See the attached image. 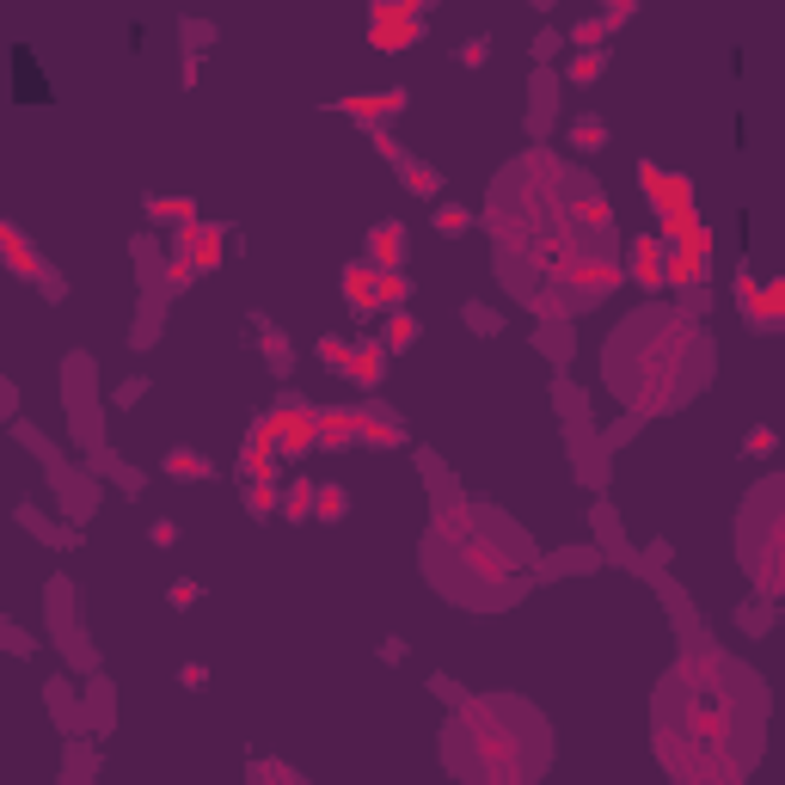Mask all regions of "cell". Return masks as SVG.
<instances>
[{
	"instance_id": "obj_1",
	"label": "cell",
	"mask_w": 785,
	"mask_h": 785,
	"mask_svg": "<svg viewBox=\"0 0 785 785\" xmlns=\"http://www.w3.org/2000/svg\"><path fill=\"white\" fill-rule=\"evenodd\" d=\"M485 233L497 282L540 320H577L626 277L608 191L553 148H522L492 178Z\"/></svg>"
},
{
	"instance_id": "obj_2",
	"label": "cell",
	"mask_w": 785,
	"mask_h": 785,
	"mask_svg": "<svg viewBox=\"0 0 785 785\" xmlns=\"http://www.w3.org/2000/svg\"><path fill=\"white\" fill-rule=\"evenodd\" d=\"M767 681L718 645H693L650 693V749L669 785H742L767 749Z\"/></svg>"
},
{
	"instance_id": "obj_3",
	"label": "cell",
	"mask_w": 785,
	"mask_h": 785,
	"mask_svg": "<svg viewBox=\"0 0 785 785\" xmlns=\"http://www.w3.org/2000/svg\"><path fill=\"white\" fill-rule=\"evenodd\" d=\"M540 565L546 558L528 540V528L509 509L473 504V497H461L454 509L430 516V528L417 540L424 584L448 608H461V614H509L540 584Z\"/></svg>"
},
{
	"instance_id": "obj_4",
	"label": "cell",
	"mask_w": 785,
	"mask_h": 785,
	"mask_svg": "<svg viewBox=\"0 0 785 785\" xmlns=\"http://www.w3.org/2000/svg\"><path fill=\"white\" fill-rule=\"evenodd\" d=\"M718 350L700 313L676 301H645L608 332L601 344V381L632 417H676L712 386Z\"/></svg>"
},
{
	"instance_id": "obj_5",
	"label": "cell",
	"mask_w": 785,
	"mask_h": 785,
	"mask_svg": "<svg viewBox=\"0 0 785 785\" xmlns=\"http://www.w3.org/2000/svg\"><path fill=\"white\" fill-rule=\"evenodd\" d=\"M436 754L461 785H540L553 767V724L522 693H466Z\"/></svg>"
},
{
	"instance_id": "obj_6",
	"label": "cell",
	"mask_w": 785,
	"mask_h": 785,
	"mask_svg": "<svg viewBox=\"0 0 785 785\" xmlns=\"http://www.w3.org/2000/svg\"><path fill=\"white\" fill-rule=\"evenodd\" d=\"M737 565L761 601H785V473H767L749 497L737 504Z\"/></svg>"
},
{
	"instance_id": "obj_7",
	"label": "cell",
	"mask_w": 785,
	"mask_h": 785,
	"mask_svg": "<svg viewBox=\"0 0 785 785\" xmlns=\"http://www.w3.org/2000/svg\"><path fill=\"white\" fill-rule=\"evenodd\" d=\"M369 25H374V44L381 49H405L424 32V13H417V7H374Z\"/></svg>"
},
{
	"instance_id": "obj_8",
	"label": "cell",
	"mask_w": 785,
	"mask_h": 785,
	"mask_svg": "<svg viewBox=\"0 0 785 785\" xmlns=\"http://www.w3.org/2000/svg\"><path fill=\"white\" fill-rule=\"evenodd\" d=\"M86 374H93V362L74 356V362H68V417H74L80 442H99V412H93V400H86Z\"/></svg>"
},
{
	"instance_id": "obj_9",
	"label": "cell",
	"mask_w": 785,
	"mask_h": 785,
	"mask_svg": "<svg viewBox=\"0 0 785 785\" xmlns=\"http://www.w3.org/2000/svg\"><path fill=\"white\" fill-rule=\"evenodd\" d=\"M528 99H534V105H528V136H546V129H553V99H558V80L546 74V68H534V86H528Z\"/></svg>"
},
{
	"instance_id": "obj_10",
	"label": "cell",
	"mask_w": 785,
	"mask_h": 785,
	"mask_svg": "<svg viewBox=\"0 0 785 785\" xmlns=\"http://www.w3.org/2000/svg\"><path fill=\"white\" fill-rule=\"evenodd\" d=\"M369 264L381 270V277H393V270L405 264V228H400V221H393V228H374V233H369Z\"/></svg>"
},
{
	"instance_id": "obj_11",
	"label": "cell",
	"mask_w": 785,
	"mask_h": 785,
	"mask_svg": "<svg viewBox=\"0 0 785 785\" xmlns=\"http://www.w3.org/2000/svg\"><path fill=\"white\" fill-rule=\"evenodd\" d=\"M742 313H749L754 325H785V277H773L767 289L742 295Z\"/></svg>"
},
{
	"instance_id": "obj_12",
	"label": "cell",
	"mask_w": 785,
	"mask_h": 785,
	"mask_svg": "<svg viewBox=\"0 0 785 785\" xmlns=\"http://www.w3.org/2000/svg\"><path fill=\"white\" fill-rule=\"evenodd\" d=\"M405 93H362V99H344V111L350 117H362V124H386V117H400Z\"/></svg>"
},
{
	"instance_id": "obj_13",
	"label": "cell",
	"mask_w": 785,
	"mask_h": 785,
	"mask_svg": "<svg viewBox=\"0 0 785 785\" xmlns=\"http://www.w3.org/2000/svg\"><path fill=\"white\" fill-rule=\"evenodd\" d=\"M540 325H546V332H540L534 344H546V356L565 369V362H570V332H565V325H570V320H540Z\"/></svg>"
},
{
	"instance_id": "obj_14",
	"label": "cell",
	"mask_w": 785,
	"mask_h": 785,
	"mask_svg": "<svg viewBox=\"0 0 785 785\" xmlns=\"http://www.w3.org/2000/svg\"><path fill=\"white\" fill-rule=\"evenodd\" d=\"M246 785H308L295 767H282V761H258V767L246 773Z\"/></svg>"
},
{
	"instance_id": "obj_15",
	"label": "cell",
	"mask_w": 785,
	"mask_h": 785,
	"mask_svg": "<svg viewBox=\"0 0 785 785\" xmlns=\"http://www.w3.org/2000/svg\"><path fill=\"white\" fill-rule=\"evenodd\" d=\"M7 258H13L19 277H37V252L25 246V233H19V228H7Z\"/></svg>"
},
{
	"instance_id": "obj_16",
	"label": "cell",
	"mask_w": 785,
	"mask_h": 785,
	"mask_svg": "<svg viewBox=\"0 0 785 785\" xmlns=\"http://www.w3.org/2000/svg\"><path fill=\"white\" fill-rule=\"evenodd\" d=\"M412 338H417V320H412V313H400V320H386L381 350H412Z\"/></svg>"
},
{
	"instance_id": "obj_17",
	"label": "cell",
	"mask_w": 785,
	"mask_h": 785,
	"mask_svg": "<svg viewBox=\"0 0 785 785\" xmlns=\"http://www.w3.org/2000/svg\"><path fill=\"white\" fill-rule=\"evenodd\" d=\"M601 141H608V124H601V117H577V124H570V148H601Z\"/></svg>"
},
{
	"instance_id": "obj_18",
	"label": "cell",
	"mask_w": 785,
	"mask_h": 785,
	"mask_svg": "<svg viewBox=\"0 0 785 785\" xmlns=\"http://www.w3.org/2000/svg\"><path fill=\"white\" fill-rule=\"evenodd\" d=\"M166 473H178V478H209L216 466L203 461V454H185V448H178V454H166Z\"/></svg>"
},
{
	"instance_id": "obj_19",
	"label": "cell",
	"mask_w": 785,
	"mask_h": 785,
	"mask_svg": "<svg viewBox=\"0 0 785 785\" xmlns=\"http://www.w3.org/2000/svg\"><path fill=\"white\" fill-rule=\"evenodd\" d=\"M350 369H356V381L362 386H374V374H381V344H362V350L350 356Z\"/></svg>"
},
{
	"instance_id": "obj_20",
	"label": "cell",
	"mask_w": 785,
	"mask_h": 785,
	"mask_svg": "<svg viewBox=\"0 0 785 785\" xmlns=\"http://www.w3.org/2000/svg\"><path fill=\"white\" fill-rule=\"evenodd\" d=\"M436 233H466L473 228V216H466V209H454V203H436Z\"/></svg>"
},
{
	"instance_id": "obj_21",
	"label": "cell",
	"mask_w": 785,
	"mask_h": 785,
	"mask_svg": "<svg viewBox=\"0 0 785 785\" xmlns=\"http://www.w3.org/2000/svg\"><path fill=\"white\" fill-rule=\"evenodd\" d=\"M626 270H632V277H645V282H657V246H650V240H638V252L626 258Z\"/></svg>"
},
{
	"instance_id": "obj_22",
	"label": "cell",
	"mask_w": 785,
	"mask_h": 785,
	"mask_svg": "<svg viewBox=\"0 0 785 785\" xmlns=\"http://www.w3.org/2000/svg\"><path fill=\"white\" fill-rule=\"evenodd\" d=\"M308 492H320V485H308V478H295L289 485V497H282V516H308L313 509V497Z\"/></svg>"
},
{
	"instance_id": "obj_23",
	"label": "cell",
	"mask_w": 785,
	"mask_h": 785,
	"mask_svg": "<svg viewBox=\"0 0 785 785\" xmlns=\"http://www.w3.org/2000/svg\"><path fill=\"white\" fill-rule=\"evenodd\" d=\"M344 509H350V497H344L338 485H320V516H325V522H338Z\"/></svg>"
},
{
	"instance_id": "obj_24",
	"label": "cell",
	"mask_w": 785,
	"mask_h": 785,
	"mask_svg": "<svg viewBox=\"0 0 785 785\" xmlns=\"http://www.w3.org/2000/svg\"><path fill=\"white\" fill-rule=\"evenodd\" d=\"M601 62H608V56H601V49H584V56H577V62H570V80H584V86H589V80L601 74Z\"/></svg>"
},
{
	"instance_id": "obj_25",
	"label": "cell",
	"mask_w": 785,
	"mask_h": 785,
	"mask_svg": "<svg viewBox=\"0 0 785 785\" xmlns=\"http://www.w3.org/2000/svg\"><path fill=\"white\" fill-rule=\"evenodd\" d=\"M405 178H412L417 191H430V197H436V191H442V178H436L430 166H412V160H405Z\"/></svg>"
},
{
	"instance_id": "obj_26",
	"label": "cell",
	"mask_w": 785,
	"mask_h": 785,
	"mask_svg": "<svg viewBox=\"0 0 785 785\" xmlns=\"http://www.w3.org/2000/svg\"><path fill=\"white\" fill-rule=\"evenodd\" d=\"M405 295H412L405 289V277H381V308H400Z\"/></svg>"
},
{
	"instance_id": "obj_27",
	"label": "cell",
	"mask_w": 785,
	"mask_h": 785,
	"mask_svg": "<svg viewBox=\"0 0 785 785\" xmlns=\"http://www.w3.org/2000/svg\"><path fill=\"white\" fill-rule=\"evenodd\" d=\"M466 325H473V332H497L504 320H497L492 308H478V301H473V308H466Z\"/></svg>"
},
{
	"instance_id": "obj_28",
	"label": "cell",
	"mask_w": 785,
	"mask_h": 785,
	"mask_svg": "<svg viewBox=\"0 0 785 785\" xmlns=\"http://www.w3.org/2000/svg\"><path fill=\"white\" fill-rule=\"evenodd\" d=\"M485 49H492L485 37H466V44H461V62H466V68H478V62H485Z\"/></svg>"
},
{
	"instance_id": "obj_29",
	"label": "cell",
	"mask_w": 785,
	"mask_h": 785,
	"mask_svg": "<svg viewBox=\"0 0 785 785\" xmlns=\"http://www.w3.org/2000/svg\"><path fill=\"white\" fill-rule=\"evenodd\" d=\"M197 601V584H172V608H191Z\"/></svg>"
},
{
	"instance_id": "obj_30",
	"label": "cell",
	"mask_w": 785,
	"mask_h": 785,
	"mask_svg": "<svg viewBox=\"0 0 785 785\" xmlns=\"http://www.w3.org/2000/svg\"><path fill=\"white\" fill-rule=\"evenodd\" d=\"M178 540V522H154V546H172Z\"/></svg>"
}]
</instances>
